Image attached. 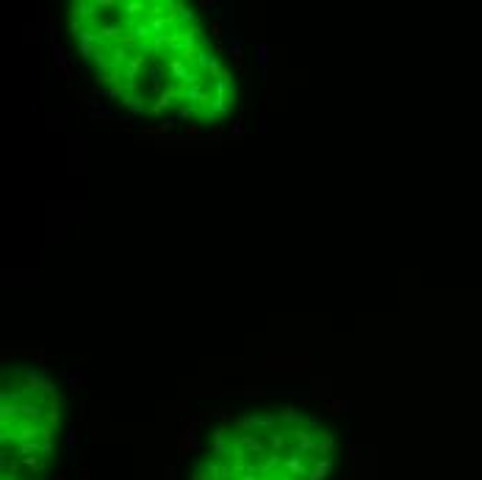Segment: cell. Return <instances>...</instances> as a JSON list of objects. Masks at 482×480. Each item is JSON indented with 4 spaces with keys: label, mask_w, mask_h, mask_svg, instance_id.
Listing matches in <instances>:
<instances>
[{
    "label": "cell",
    "mask_w": 482,
    "mask_h": 480,
    "mask_svg": "<svg viewBox=\"0 0 482 480\" xmlns=\"http://www.w3.org/2000/svg\"><path fill=\"white\" fill-rule=\"evenodd\" d=\"M64 28L81 75L136 125L208 133L238 114V72L194 3L75 0Z\"/></svg>",
    "instance_id": "6da1fadb"
},
{
    "label": "cell",
    "mask_w": 482,
    "mask_h": 480,
    "mask_svg": "<svg viewBox=\"0 0 482 480\" xmlns=\"http://www.w3.org/2000/svg\"><path fill=\"white\" fill-rule=\"evenodd\" d=\"M338 436L324 416L297 405L225 414L200 436L186 480H330Z\"/></svg>",
    "instance_id": "7a4b0ae2"
},
{
    "label": "cell",
    "mask_w": 482,
    "mask_h": 480,
    "mask_svg": "<svg viewBox=\"0 0 482 480\" xmlns=\"http://www.w3.org/2000/svg\"><path fill=\"white\" fill-rule=\"evenodd\" d=\"M61 411V391L42 366L3 369V480H50Z\"/></svg>",
    "instance_id": "3957f363"
}]
</instances>
